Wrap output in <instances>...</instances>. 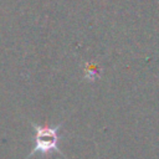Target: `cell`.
<instances>
[{
	"instance_id": "6da1fadb",
	"label": "cell",
	"mask_w": 159,
	"mask_h": 159,
	"mask_svg": "<svg viewBox=\"0 0 159 159\" xmlns=\"http://www.w3.org/2000/svg\"><path fill=\"white\" fill-rule=\"evenodd\" d=\"M30 124L35 130V138H34L35 147L25 159H30L36 154L47 157L52 152H55V153L60 154L61 157H63L65 159H67L66 155L63 154V152L58 147V143L62 139V135H60V129L62 128L63 122H61L60 124H56L53 127L36 124L34 122H30Z\"/></svg>"
}]
</instances>
